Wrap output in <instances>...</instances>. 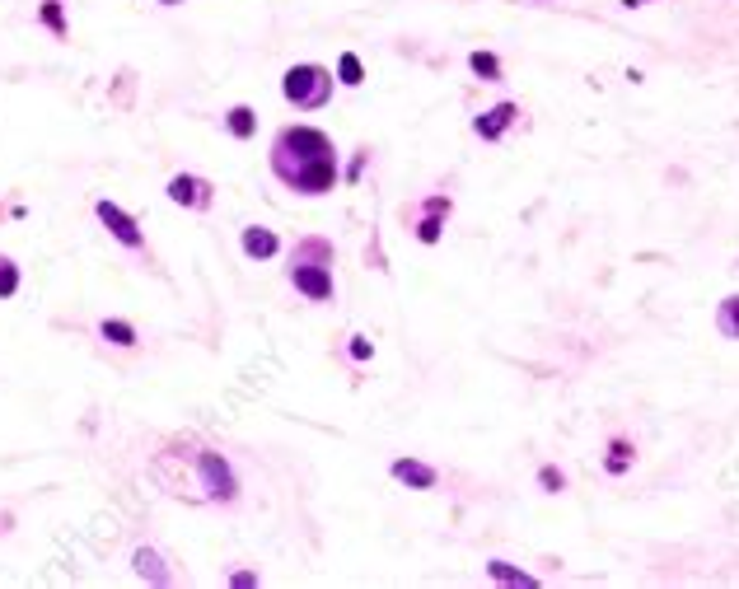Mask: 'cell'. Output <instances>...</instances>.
Segmentation results:
<instances>
[{
  "label": "cell",
  "mask_w": 739,
  "mask_h": 589,
  "mask_svg": "<svg viewBox=\"0 0 739 589\" xmlns=\"http://www.w3.org/2000/svg\"><path fill=\"white\" fill-rule=\"evenodd\" d=\"M94 216H99V225L113 234L122 248H136V253L145 248V234H141V225H136V216H127V211H122L117 202H108V197H103V202H94Z\"/></svg>",
  "instance_id": "5"
},
{
  "label": "cell",
  "mask_w": 739,
  "mask_h": 589,
  "mask_svg": "<svg viewBox=\"0 0 739 589\" xmlns=\"http://www.w3.org/2000/svg\"><path fill=\"white\" fill-rule=\"evenodd\" d=\"M370 351H375V346L365 342V337H351V356L356 360H370Z\"/></svg>",
  "instance_id": "22"
},
{
  "label": "cell",
  "mask_w": 739,
  "mask_h": 589,
  "mask_svg": "<svg viewBox=\"0 0 739 589\" xmlns=\"http://www.w3.org/2000/svg\"><path fill=\"white\" fill-rule=\"evenodd\" d=\"M99 337H103V342H113V346H122V351H127V346H136V328H131L127 318H103Z\"/></svg>",
  "instance_id": "13"
},
{
  "label": "cell",
  "mask_w": 739,
  "mask_h": 589,
  "mask_svg": "<svg viewBox=\"0 0 739 589\" xmlns=\"http://www.w3.org/2000/svg\"><path fill=\"white\" fill-rule=\"evenodd\" d=\"M440 216H450V197H431V202H426V220L417 225L421 244H435V239H440V230H445V225H440Z\"/></svg>",
  "instance_id": "11"
},
{
  "label": "cell",
  "mask_w": 739,
  "mask_h": 589,
  "mask_svg": "<svg viewBox=\"0 0 739 589\" xmlns=\"http://www.w3.org/2000/svg\"><path fill=\"white\" fill-rule=\"evenodd\" d=\"M468 66H473V75H482V80H501V61L492 57V52H473V57H468Z\"/></svg>",
  "instance_id": "20"
},
{
  "label": "cell",
  "mask_w": 739,
  "mask_h": 589,
  "mask_svg": "<svg viewBox=\"0 0 739 589\" xmlns=\"http://www.w3.org/2000/svg\"><path fill=\"white\" fill-rule=\"evenodd\" d=\"M286 281L305 300L314 304H328L337 300V281H333V244L328 239H319V234H309V239H300L295 244V253H290V267H286Z\"/></svg>",
  "instance_id": "2"
},
{
  "label": "cell",
  "mask_w": 739,
  "mask_h": 589,
  "mask_svg": "<svg viewBox=\"0 0 739 589\" xmlns=\"http://www.w3.org/2000/svg\"><path fill=\"white\" fill-rule=\"evenodd\" d=\"M389 473H393V482H403V487H412V491H435V482H440V473L421 459H393Z\"/></svg>",
  "instance_id": "7"
},
{
  "label": "cell",
  "mask_w": 739,
  "mask_h": 589,
  "mask_svg": "<svg viewBox=\"0 0 739 589\" xmlns=\"http://www.w3.org/2000/svg\"><path fill=\"white\" fill-rule=\"evenodd\" d=\"M487 575H492V580H501V585H524V589L538 585L534 575L520 571V566H510V561H492V566H487Z\"/></svg>",
  "instance_id": "14"
},
{
  "label": "cell",
  "mask_w": 739,
  "mask_h": 589,
  "mask_svg": "<svg viewBox=\"0 0 739 589\" xmlns=\"http://www.w3.org/2000/svg\"><path fill=\"white\" fill-rule=\"evenodd\" d=\"M164 192L174 206H188V211H211V202H216V187L206 183L202 173H174Z\"/></svg>",
  "instance_id": "6"
},
{
  "label": "cell",
  "mask_w": 739,
  "mask_h": 589,
  "mask_svg": "<svg viewBox=\"0 0 739 589\" xmlns=\"http://www.w3.org/2000/svg\"><path fill=\"white\" fill-rule=\"evenodd\" d=\"M19 281H24V272L15 267V258H5V253H0V300H15Z\"/></svg>",
  "instance_id": "16"
},
{
  "label": "cell",
  "mask_w": 739,
  "mask_h": 589,
  "mask_svg": "<svg viewBox=\"0 0 739 589\" xmlns=\"http://www.w3.org/2000/svg\"><path fill=\"white\" fill-rule=\"evenodd\" d=\"M225 131H230L234 141H248V136L258 131V113H253L248 103H239V108H230V113H225Z\"/></svg>",
  "instance_id": "12"
},
{
  "label": "cell",
  "mask_w": 739,
  "mask_h": 589,
  "mask_svg": "<svg viewBox=\"0 0 739 589\" xmlns=\"http://www.w3.org/2000/svg\"><path fill=\"white\" fill-rule=\"evenodd\" d=\"M131 566H136V575L150 580V585H174V575L164 571V557H160V552H150V547H136Z\"/></svg>",
  "instance_id": "10"
},
{
  "label": "cell",
  "mask_w": 739,
  "mask_h": 589,
  "mask_svg": "<svg viewBox=\"0 0 739 589\" xmlns=\"http://www.w3.org/2000/svg\"><path fill=\"white\" fill-rule=\"evenodd\" d=\"M38 24H43V29H52L57 33V38H66V15H61V0H43V10H38Z\"/></svg>",
  "instance_id": "18"
},
{
  "label": "cell",
  "mask_w": 739,
  "mask_h": 589,
  "mask_svg": "<svg viewBox=\"0 0 739 589\" xmlns=\"http://www.w3.org/2000/svg\"><path fill=\"white\" fill-rule=\"evenodd\" d=\"M716 328H721V337H730V342H739V295H730V300H721V309H716Z\"/></svg>",
  "instance_id": "15"
},
{
  "label": "cell",
  "mask_w": 739,
  "mask_h": 589,
  "mask_svg": "<svg viewBox=\"0 0 739 589\" xmlns=\"http://www.w3.org/2000/svg\"><path fill=\"white\" fill-rule=\"evenodd\" d=\"M604 468H609L613 477H623L627 468H632V445H627V440H613V445H609V463H604Z\"/></svg>",
  "instance_id": "19"
},
{
  "label": "cell",
  "mask_w": 739,
  "mask_h": 589,
  "mask_svg": "<svg viewBox=\"0 0 739 589\" xmlns=\"http://www.w3.org/2000/svg\"><path fill=\"white\" fill-rule=\"evenodd\" d=\"M230 585L248 589V585H258V575H253V571H234V575H230Z\"/></svg>",
  "instance_id": "23"
},
{
  "label": "cell",
  "mask_w": 739,
  "mask_h": 589,
  "mask_svg": "<svg viewBox=\"0 0 739 589\" xmlns=\"http://www.w3.org/2000/svg\"><path fill=\"white\" fill-rule=\"evenodd\" d=\"M337 80H342L347 89H356L365 80V66H361V57H356V52H342V61H337Z\"/></svg>",
  "instance_id": "17"
},
{
  "label": "cell",
  "mask_w": 739,
  "mask_h": 589,
  "mask_svg": "<svg viewBox=\"0 0 739 589\" xmlns=\"http://www.w3.org/2000/svg\"><path fill=\"white\" fill-rule=\"evenodd\" d=\"M160 5H183V0H160Z\"/></svg>",
  "instance_id": "25"
},
{
  "label": "cell",
  "mask_w": 739,
  "mask_h": 589,
  "mask_svg": "<svg viewBox=\"0 0 739 589\" xmlns=\"http://www.w3.org/2000/svg\"><path fill=\"white\" fill-rule=\"evenodd\" d=\"M538 487H543V491H552V496H557V491L566 487V477L557 473V468H538Z\"/></svg>",
  "instance_id": "21"
},
{
  "label": "cell",
  "mask_w": 739,
  "mask_h": 589,
  "mask_svg": "<svg viewBox=\"0 0 739 589\" xmlns=\"http://www.w3.org/2000/svg\"><path fill=\"white\" fill-rule=\"evenodd\" d=\"M239 248H244V258H276L281 253V239L272 230H262V225H248L239 234Z\"/></svg>",
  "instance_id": "9"
},
{
  "label": "cell",
  "mask_w": 739,
  "mask_h": 589,
  "mask_svg": "<svg viewBox=\"0 0 739 589\" xmlns=\"http://www.w3.org/2000/svg\"><path fill=\"white\" fill-rule=\"evenodd\" d=\"M272 173L300 197H323L337 187V145L319 127H281L272 141Z\"/></svg>",
  "instance_id": "1"
},
{
  "label": "cell",
  "mask_w": 739,
  "mask_h": 589,
  "mask_svg": "<svg viewBox=\"0 0 739 589\" xmlns=\"http://www.w3.org/2000/svg\"><path fill=\"white\" fill-rule=\"evenodd\" d=\"M197 473H202V487L211 501H239V477H234V468L225 463V454H216V449H202L197 454Z\"/></svg>",
  "instance_id": "4"
},
{
  "label": "cell",
  "mask_w": 739,
  "mask_h": 589,
  "mask_svg": "<svg viewBox=\"0 0 739 589\" xmlns=\"http://www.w3.org/2000/svg\"><path fill=\"white\" fill-rule=\"evenodd\" d=\"M623 5H627V10H632V5H641V0H623Z\"/></svg>",
  "instance_id": "24"
},
{
  "label": "cell",
  "mask_w": 739,
  "mask_h": 589,
  "mask_svg": "<svg viewBox=\"0 0 739 589\" xmlns=\"http://www.w3.org/2000/svg\"><path fill=\"white\" fill-rule=\"evenodd\" d=\"M515 113H520L515 103H496V108H487V113L473 122V131H478L482 141H501V136L510 131V122H515Z\"/></svg>",
  "instance_id": "8"
},
{
  "label": "cell",
  "mask_w": 739,
  "mask_h": 589,
  "mask_svg": "<svg viewBox=\"0 0 739 589\" xmlns=\"http://www.w3.org/2000/svg\"><path fill=\"white\" fill-rule=\"evenodd\" d=\"M281 94H286L290 108L314 113V108H323V103L333 99V71H323L314 61H300V66H290L281 75Z\"/></svg>",
  "instance_id": "3"
}]
</instances>
